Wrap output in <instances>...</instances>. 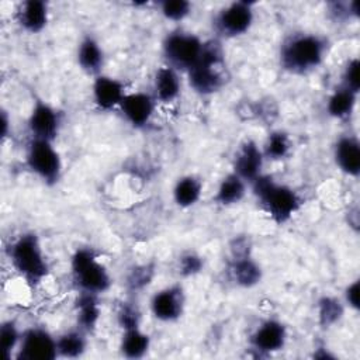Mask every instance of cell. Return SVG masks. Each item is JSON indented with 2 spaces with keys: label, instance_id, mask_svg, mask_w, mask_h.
Instances as JSON below:
<instances>
[{
  "label": "cell",
  "instance_id": "obj_12",
  "mask_svg": "<svg viewBox=\"0 0 360 360\" xmlns=\"http://www.w3.org/2000/svg\"><path fill=\"white\" fill-rule=\"evenodd\" d=\"M264 155L262 148L253 139H245L236 149L233 156V173L246 183H252L263 173Z\"/></svg>",
  "mask_w": 360,
  "mask_h": 360
},
{
  "label": "cell",
  "instance_id": "obj_14",
  "mask_svg": "<svg viewBox=\"0 0 360 360\" xmlns=\"http://www.w3.org/2000/svg\"><path fill=\"white\" fill-rule=\"evenodd\" d=\"M118 108L128 124L141 128L150 121L156 108V100L153 94L146 91L127 93Z\"/></svg>",
  "mask_w": 360,
  "mask_h": 360
},
{
  "label": "cell",
  "instance_id": "obj_36",
  "mask_svg": "<svg viewBox=\"0 0 360 360\" xmlns=\"http://www.w3.org/2000/svg\"><path fill=\"white\" fill-rule=\"evenodd\" d=\"M231 253H232V259L250 256V243H249V240L243 236H236L231 243Z\"/></svg>",
  "mask_w": 360,
  "mask_h": 360
},
{
  "label": "cell",
  "instance_id": "obj_24",
  "mask_svg": "<svg viewBox=\"0 0 360 360\" xmlns=\"http://www.w3.org/2000/svg\"><path fill=\"white\" fill-rule=\"evenodd\" d=\"M173 201L180 208L195 205L202 194V181L194 174H186L177 179L173 187Z\"/></svg>",
  "mask_w": 360,
  "mask_h": 360
},
{
  "label": "cell",
  "instance_id": "obj_31",
  "mask_svg": "<svg viewBox=\"0 0 360 360\" xmlns=\"http://www.w3.org/2000/svg\"><path fill=\"white\" fill-rule=\"evenodd\" d=\"M155 269L150 264L135 266L127 276V287L131 291H138L145 288L153 278Z\"/></svg>",
  "mask_w": 360,
  "mask_h": 360
},
{
  "label": "cell",
  "instance_id": "obj_11",
  "mask_svg": "<svg viewBox=\"0 0 360 360\" xmlns=\"http://www.w3.org/2000/svg\"><path fill=\"white\" fill-rule=\"evenodd\" d=\"M28 131L31 138L51 141L58 136L60 129V112L49 103L37 100L28 115Z\"/></svg>",
  "mask_w": 360,
  "mask_h": 360
},
{
  "label": "cell",
  "instance_id": "obj_25",
  "mask_svg": "<svg viewBox=\"0 0 360 360\" xmlns=\"http://www.w3.org/2000/svg\"><path fill=\"white\" fill-rule=\"evenodd\" d=\"M150 347V338L145 333L141 326L125 329L120 340V352L127 359H141Z\"/></svg>",
  "mask_w": 360,
  "mask_h": 360
},
{
  "label": "cell",
  "instance_id": "obj_29",
  "mask_svg": "<svg viewBox=\"0 0 360 360\" xmlns=\"http://www.w3.org/2000/svg\"><path fill=\"white\" fill-rule=\"evenodd\" d=\"M21 335L22 332H20V329L17 328L15 322L8 319L4 321L0 326V346L4 352L6 359H10L13 356V353H17L20 340H21Z\"/></svg>",
  "mask_w": 360,
  "mask_h": 360
},
{
  "label": "cell",
  "instance_id": "obj_4",
  "mask_svg": "<svg viewBox=\"0 0 360 360\" xmlns=\"http://www.w3.org/2000/svg\"><path fill=\"white\" fill-rule=\"evenodd\" d=\"M13 269L30 285H38L46 278L49 266L38 236L32 232L17 236L7 249Z\"/></svg>",
  "mask_w": 360,
  "mask_h": 360
},
{
  "label": "cell",
  "instance_id": "obj_33",
  "mask_svg": "<svg viewBox=\"0 0 360 360\" xmlns=\"http://www.w3.org/2000/svg\"><path fill=\"white\" fill-rule=\"evenodd\" d=\"M117 321L122 330L141 326V311L134 302H122L117 312Z\"/></svg>",
  "mask_w": 360,
  "mask_h": 360
},
{
  "label": "cell",
  "instance_id": "obj_38",
  "mask_svg": "<svg viewBox=\"0 0 360 360\" xmlns=\"http://www.w3.org/2000/svg\"><path fill=\"white\" fill-rule=\"evenodd\" d=\"M8 127H10V118L7 115V111L1 110V138L8 136Z\"/></svg>",
  "mask_w": 360,
  "mask_h": 360
},
{
  "label": "cell",
  "instance_id": "obj_22",
  "mask_svg": "<svg viewBox=\"0 0 360 360\" xmlns=\"http://www.w3.org/2000/svg\"><path fill=\"white\" fill-rule=\"evenodd\" d=\"M246 181L236 173L231 172L219 181L214 201L224 207H231L239 204L246 195Z\"/></svg>",
  "mask_w": 360,
  "mask_h": 360
},
{
  "label": "cell",
  "instance_id": "obj_23",
  "mask_svg": "<svg viewBox=\"0 0 360 360\" xmlns=\"http://www.w3.org/2000/svg\"><path fill=\"white\" fill-rule=\"evenodd\" d=\"M357 96L359 93L339 84L328 97V101H326L328 114L336 120L349 118L356 108Z\"/></svg>",
  "mask_w": 360,
  "mask_h": 360
},
{
  "label": "cell",
  "instance_id": "obj_32",
  "mask_svg": "<svg viewBox=\"0 0 360 360\" xmlns=\"http://www.w3.org/2000/svg\"><path fill=\"white\" fill-rule=\"evenodd\" d=\"M204 267L202 257L195 252H184L177 259V270L183 277H193L198 274Z\"/></svg>",
  "mask_w": 360,
  "mask_h": 360
},
{
  "label": "cell",
  "instance_id": "obj_16",
  "mask_svg": "<svg viewBox=\"0 0 360 360\" xmlns=\"http://www.w3.org/2000/svg\"><path fill=\"white\" fill-rule=\"evenodd\" d=\"M17 24L28 34L41 32L49 20L48 4L42 0H25L15 10Z\"/></svg>",
  "mask_w": 360,
  "mask_h": 360
},
{
  "label": "cell",
  "instance_id": "obj_9",
  "mask_svg": "<svg viewBox=\"0 0 360 360\" xmlns=\"http://www.w3.org/2000/svg\"><path fill=\"white\" fill-rule=\"evenodd\" d=\"M58 357L56 338L42 326H31L22 330L17 349L20 360H53Z\"/></svg>",
  "mask_w": 360,
  "mask_h": 360
},
{
  "label": "cell",
  "instance_id": "obj_10",
  "mask_svg": "<svg viewBox=\"0 0 360 360\" xmlns=\"http://www.w3.org/2000/svg\"><path fill=\"white\" fill-rule=\"evenodd\" d=\"M186 307V294L181 285L173 284L156 291L149 302L150 314L160 322H176L181 318Z\"/></svg>",
  "mask_w": 360,
  "mask_h": 360
},
{
  "label": "cell",
  "instance_id": "obj_3",
  "mask_svg": "<svg viewBox=\"0 0 360 360\" xmlns=\"http://www.w3.org/2000/svg\"><path fill=\"white\" fill-rule=\"evenodd\" d=\"M190 87L200 96L218 93L229 80L225 52L219 41H204V48L197 63L187 72Z\"/></svg>",
  "mask_w": 360,
  "mask_h": 360
},
{
  "label": "cell",
  "instance_id": "obj_7",
  "mask_svg": "<svg viewBox=\"0 0 360 360\" xmlns=\"http://www.w3.org/2000/svg\"><path fill=\"white\" fill-rule=\"evenodd\" d=\"M25 166L46 186H53L62 176V159L53 142L31 138L25 152Z\"/></svg>",
  "mask_w": 360,
  "mask_h": 360
},
{
  "label": "cell",
  "instance_id": "obj_19",
  "mask_svg": "<svg viewBox=\"0 0 360 360\" xmlns=\"http://www.w3.org/2000/svg\"><path fill=\"white\" fill-rule=\"evenodd\" d=\"M77 65L80 69L91 76L101 75V69L104 66V51L100 45V42L93 35H84L79 45L76 52Z\"/></svg>",
  "mask_w": 360,
  "mask_h": 360
},
{
  "label": "cell",
  "instance_id": "obj_2",
  "mask_svg": "<svg viewBox=\"0 0 360 360\" xmlns=\"http://www.w3.org/2000/svg\"><path fill=\"white\" fill-rule=\"evenodd\" d=\"M250 186L260 208L277 225L288 222L302 205V198L294 188L277 183L269 174L262 173L250 183Z\"/></svg>",
  "mask_w": 360,
  "mask_h": 360
},
{
  "label": "cell",
  "instance_id": "obj_15",
  "mask_svg": "<svg viewBox=\"0 0 360 360\" xmlns=\"http://www.w3.org/2000/svg\"><path fill=\"white\" fill-rule=\"evenodd\" d=\"M125 84L115 77L107 75H98L94 77L91 84V97L97 108L110 111L120 107L125 97Z\"/></svg>",
  "mask_w": 360,
  "mask_h": 360
},
{
  "label": "cell",
  "instance_id": "obj_13",
  "mask_svg": "<svg viewBox=\"0 0 360 360\" xmlns=\"http://www.w3.org/2000/svg\"><path fill=\"white\" fill-rule=\"evenodd\" d=\"M288 332L285 325L278 319L263 321L250 336V346L264 354H270L281 350L285 346Z\"/></svg>",
  "mask_w": 360,
  "mask_h": 360
},
{
  "label": "cell",
  "instance_id": "obj_37",
  "mask_svg": "<svg viewBox=\"0 0 360 360\" xmlns=\"http://www.w3.org/2000/svg\"><path fill=\"white\" fill-rule=\"evenodd\" d=\"M359 280H354L353 283H350L346 290H345V304L349 305L352 309L357 311L360 304H359Z\"/></svg>",
  "mask_w": 360,
  "mask_h": 360
},
{
  "label": "cell",
  "instance_id": "obj_26",
  "mask_svg": "<svg viewBox=\"0 0 360 360\" xmlns=\"http://www.w3.org/2000/svg\"><path fill=\"white\" fill-rule=\"evenodd\" d=\"M58 357L77 359L87 350V333L82 329L66 330L56 338Z\"/></svg>",
  "mask_w": 360,
  "mask_h": 360
},
{
  "label": "cell",
  "instance_id": "obj_20",
  "mask_svg": "<svg viewBox=\"0 0 360 360\" xmlns=\"http://www.w3.org/2000/svg\"><path fill=\"white\" fill-rule=\"evenodd\" d=\"M229 277L238 287L252 288L262 281L263 271L252 256H243L231 260Z\"/></svg>",
  "mask_w": 360,
  "mask_h": 360
},
{
  "label": "cell",
  "instance_id": "obj_18",
  "mask_svg": "<svg viewBox=\"0 0 360 360\" xmlns=\"http://www.w3.org/2000/svg\"><path fill=\"white\" fill-rule=\"evenodd\" d=\"M181 93V79L176 69L165 65L153 75V97L163 104L174 103Z\"/></svg>",
  "mask_w": 360,
  "mask_h": 360
},
{
  "label": "cell",
  "instance_id": "obj_27",
  "mask_svg": "<svg viewBox=\"0 0 360 360\" xmlns=\"http://www.w3.org/2000/svg\"><path fill=\"white\" fill-rule=\"evenodd\" d=\"M318 322L322 328H330L336 325L345 314V304L332 295H323L316 302Z\"/></svg>",
  "mask_w": 360,
  "mask_h": 360
},
{
  "label": "cell",
  "instance_id": "obj_5",
  "mask_svg": "<svg viewBox=\"0 0 360 360\" xmlns=\"http://www.w3.org/2000/svg\"><path fill=\"white\" fill-rule=\"evenodd\" d=\"M70 270L79 291L100 295L107 292L112 284L107 267L98 260L97 253L91 248L75 250L70 257Z\"/></svg>",
  "mask_w": 360,
  "mask_h": 360
},
{
  "label": "cell",
  "instance_id": "obj_1",
  "mask_svg": "<svg viewBox=\"0 0 360 360\" xmlns=\"http://www.w3.org/2000/svg\"><path fill=\"white\" fill-rule=\"evenodd\" d=\"M328 49L329 41L321 34L292 32L280 45V66L291 75H308L323 63Z\"/></svg>",
  "mask_w": 360,
  "mask_h": 360
},
{
  "label": "cell",
  "instance_id": "obj_35",
  "mask_svg": "<svg viewBox=\"0 0 360 360\" xmlns=\"http://www.w3.org/2000/svg\"><path fill=\"white\" fill-rule=\"evenodd\" d=\"M330 14L335 17V20H346L350 17H357L359 7L356 1L352 3H332L330 4Z\"/></svg>",
  "mask_w": 360,
  "mask_h": 360
},
{
  "label": "cell",
  "instance_id": "obj_30",
  "mask_svg": "<svg viewBox=\"0 0 360 360\" xmlns=\"http://www.w3.org/2000/svg\"><path fill=\"white\" fill-rule=\"evenodd\" d=\"M193 4L186 0H165L159 4L160 14L169 21H183L190 15Z\"/></svg>",
  "mask_w": 360,
  "mask_h": 360
},
{
  "label": "cell",
  "instance_id": "obj_34",
  "mask_svg": "<svg viewBox=\"0 0 360 360\" xmlns=\"http://www.w3.org/2000/svg\"><path fill=\"white\" fill-rule=\"evenodd\" d=\"M359 59L353 58L347 60V63L343 68L342 73V86L359 93L360 89V82H359Z\"/></svg>",
  "mask_w": 360,
  "mask_h": 360
},
{
  "label": "cell",
  "instance_id": "obj_28",
  "mask_svg": "<svg viewBox=\"0 0 360 360\" xmlns=\"http://www.w3.org/2000/svg\"><path fill=\"white\" fill-rule=\"evenodd\" d=\"M291 148H292V143H291L290 135L285 131L276 129L267 135L262 150L264 158L267 159L283 160L290 155Z\"/></svg>",
  "mask_w": 360,
  "mask_h": 360
},
{
  "label": "cell",
  "instance_id": "obj_6",
  "mask_svg": "<svg viewBox=\"0 0 360 360\" xmlns=\"http://www.w3.org/2000/svg\"><path fill=\"white\" fill-rule=\"evenodd\" d=\"M204 41L188 31L176 30L169 32L162 42V55L166 65L177 72H188L200 59Z\"/></svg>",
  "mask_w": 360,
  "mask_h": 360
},
{
  "label": "cell",
  "instance_id": "obj_17",
  "mask_svg": "<svg viewBox=\"0 0 360 360\" xmlns=\"http://www.w3.org/2000/svg\"><path fill=\"white\" fill-rule=\"evenodd\" d=\"M333 158L336 166L347 176L360 174V143L353 135H342L333 145Z\"/></svg>",
  "mask_w": 360,
  "mask_h": 360
},
{
  "label": "cell",
  "instance_id": "obj_8",
  "mask_svg": "<svg viewBox=\"0 0 360 360\" xmlns=\"http://www.w3.org/2000/svg\"><path fill=\"white\" fill-rule=\"evenodd\" d=\"M255 21L253 3L232 1L224 6L214 18V27L218 35L224 38H236L246 34Z\"/></svg>",
  "mask_w": 360,
  "mask_h": 360
},
{
  "label": "cell",
  "instance_id": "obj_21",
  "mask_svg": "<svg viewBox=\"0 0 360 360\" xmlns=\"http://www.w3.org/2000/svg\"><path fill=\"white\" fill-rule=\"evenodd\" d=\"M75 311H76L77 328L84 330L86 333L94 330L101 315L98 295L79 291V295L75 301Z\"/></svg>",
  "mask_w": 360,
  "mask_h": 360
}]
</instances>
